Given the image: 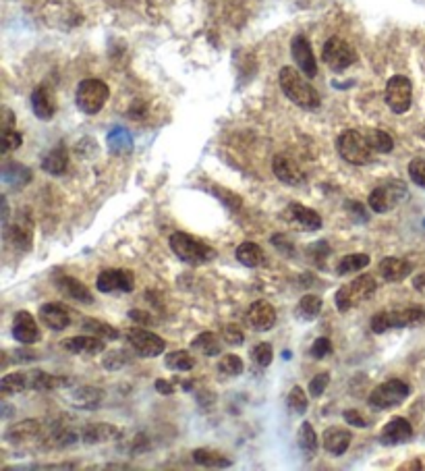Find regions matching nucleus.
Wrapping results in <instances>:
<instances>
[{"instance_id": "f257e3e1", "label": "nucleus", "mask_w": 425, "mask_h": 471, "mask_svg": "<svg viewBox=\"0 0 425 471\" xmlns=\"http://www.w3.org/2000/svg\"><path fill=\"white\" fill-rule=\"evenodd\" d=\"M307 79L309 77L305 73H301L294 67H282L278 73V83H280L282 94L303 110H316L320 108L322 100H320L318 90Z\"/></svg>"}, {"instance_id": "f03ea898", "label": "nucleus", "mask_w": 425, "mask_h": 471, "mask_svg": "<svg viewBox=\"0 0 425 471\" xmlns=\"http://www.w3.org/2000/svg\"><path fill=\"white\" fill-rule=\"evenodd\" d=\"M425 322V309L421 305H409L400 309H388L380 311L371 318V333L373 335H384L393 328H409V326H419Z\"/></svg>"}, {"instance_id": "7ed1b4c3", "label": "nucleus", "mask_w": 425, "mask_h": 471, "mask_svg": "<svg viewBox=\"0 0 425 471\" xmlns=\"http://www.w3.org/2000/svg\"><path fill=\"white\" fill-rule=\"evenodd\" d=\"M170 249L174 251V256L181 262L191 264V266L208 264L216 258V251L210 245H205L203 241L187 235V233H172L170 235Z\"/></svg>"}, {"instance_id": "20e7f679", "label": "nucleus", "mask_w": 425, "mask_h": 471, "mask_svg": "<svg viewBox=\"0 0 425 471\" xmlns=\"http://www.w3.org/2000/svg\"><path fill=\"white\" fill-rule=\"evenodd\" d=\"M336 148H338V154L342 156V160H347L349 165H355V167L369 165L371 156H373V148H371L367 135L361 133L357 129H349V131L338 135Z\"/></svg>"}, {"instance_id": "39448f33", "label": "nucleus", "mask_w": 425, "mask_h": 471, "mask_svg": "<svg viewBox=\"0 0 425 471\" xmlns=\"http://www.w3.org/2000/svg\"><path fill=\"white\" fill-rule=\"evenodd\" d=\"M376 289H378V285H376L373 276H369V274L357 276L353 282L342 285V287L336 291V297H334L336 307H338L340 311H349V309L357 307L361 303L369 302V299L373 297Z\"/></svg>"}, {"instance_id": "423d86ee", "label": "nucleus", "mask_w": 425, "mask_h": 471, "mask_svg": "<svg viewBox=\"0 0 425 471\" xmlns=\"http://www.w3.org/2000/svg\"><path fill=\"white\" fill-rule=\"evenodd\" d=\"M110 98V90L108 85L102 81V79H83L79 85H77V92H75V102H77V108L83 112V114H98L100 110L106 106V102Z\"/></svg>"}, {"instance_id": "0eeeda50", "label": "nucleus", "mask_w": 425, "mask_h": 471, "mask_svg": "<svg viewBox=\"0 0 425 471\" xmlns=\"http://www.w3.org/2000/svg\"><path fill=\"white\" fill-rule=\"evenodd\" d=\"M322 59L332 71H345L357 63V50L342 37H330L322 48Z\"/></svg>"}, {"instance_id": "6e6552de", "label": "nucleus", "mask_w": 425, "mask_h": 471, "mask_svg": "<svg viewBox=\"0 0 425 471\" xmlns=\"http://www.w3.org/2000/svg\"><path fill=\"white\" fill-rule=\"evenodd\" d=\"M409 191H407V185L400 183V181H388L380 187H376L369 196V208L378 214H386L390 212L393 208H396L402 200H407Z\"/></svg>"}, {"instance_id": "1a4fd4ad", "label": "nucleus", "mask_w": 425, "mask_h": 471, "mask_svg": "<svg viewBox=\"0 0 425 471\" xmlns=\"http://www.w3.org/2000/svg\"><path fill=\"white\" fill-rule=\"evenodd\" d=\"M411 388L407 382L394 378V380H388L380 386H376L369 395V405L376 407V409H393V407H398L402 401H407Z\"/></svg>"}, {"instance_id": "9d476101", "label": "nucleus", "mask_w": 425, "mask_h": 471, "mask_svg": "<svg viewBox=\"0 0 425 471\" xmlns=\"http://www.w3.org/2000/svg\"><path fill=\"white\" fill-rule=\"evenodd\" d=\"M386 104L394 114H405L413 104V83L405 75H394L386 83Z\"/></svg>"}, {"instance_id": "9b49d317", "label": "nucleus", "mask_w": 425, "mask_h": 471, "mask_svg": "<svg viewBox=\"0 0 425 471\" xmlns=\"http://www.w3.org/2000/svg\"><path fill=\"white\" fill-rule=\"evenodd\" d=\"M127 342L131 345V349L139 357H158L166 349L164 338L145 330V328H139V326L127 330Z\"/></svg>"}, {"instance_id": "f8f14e48", "label": "nucleus", "mask_w": 425, "mask_h": 471, "mask_svg": "<svg viewBox=\"0 0 425 471\" xmlns=\"http://www.w3.org/2000/svg\"><path fill=\"white\" fill-rule=\"evenodd\" d=\"M96 287L100 293H131L135 289V276L129 270L108 268L100 272Z\"/></svg>"}, {"instance_id": "ddd939ff", "label": "nucleus", "mask_w": 425, "mask_h": 471, "mask_svg": "<svg viewBox=\"0 0 425 471\" xmlns=\"http://www.w3.org/2000/svg\"><path fill=\"white\" fill-rule=\"evenodd\" d=\"M4 239L19 251H30L33 245V222L28 214L15 218V222H4Z\"/></svg>"}, {"instance_id": "4468645a", "label": "nucleus", "mask_w": 425, "mask_h": 471, "mask_svg": "<svg viewBox=\"0 0 425 471\" xmlns=\"http://www.w3.org/2000/svg\"><path fill=\"white\" fill-rule=\"evenodd\" d=\"M61 390H65L63 397L77 409H96L104 401V390L96 386H81V384L68 382Z\"/></svg>"}, {"instance_id": "2eb2a0df", "label": "nucleus", "mask_w": 425, "mask_h": 471, "mask_svg": "<svg viewBox=\"0 0 425 471\" xmlns=\"http://www.w3.org/2000/svg\"><path fill=\"white\" fill-rule=\"evenodd\" d=\"M291 54H293V61L301 73H305L309 79H313L318 75V61H316L313 48L305 35H294L293 42H291Z\"/></svg>"}, {"instance_id": "dca6fc26", "label": "nucleus", "mask_w": 425, "mask_h": 471, "mask_svg": "<svg viewBox=\"0 0 425 471\" xmlns=\"http://www.w3.org/2000/svg\"><path fill=\"white\" fill-rule=\"evenodd\" d=\"M247 322H249V326H251L253 330H258V333L272 330L274 324H276V309H274V305L263 302V299L251 303V307H249V311H247Z\"/></svg>"}, {"instance_id": "f3484780", "label": "nucleus", "mask_w": 425, "mask_h": 471, "mask_svg": "<svg viewBox=\"0 0 425 471\" xmlns=\"http://www.w3.org/2000/svg\"><path fill=\"white\" fill-rule=\"evenodd\" d=\"M413 438V428L409 424V419L405 417H393L384 428H382V434H380V442L384 446H398V444H405Z\"/></svg>"}, {"instance_id": "a211bd4d", "label": "nucleus", "mask_w": 425, "mask_h": 471, "mask_svg": "<svg viewBox=\"0 0 425 471\" xmlns=\"http://www.w3.org/2000/svg\"><path fill=\"white\" fill-rule=\"evenodd\" d=\"M13 337L17 338L19 342L23 345H33L37 338H40V328L33 320V316L30 311L21 309L15 314V320H13Z\"/></svg>"}, {"instance_id": "6ab92c4d", "label": "nucleus", "mask_w": 425, "mask_h": 471, "mask_svg": "<svg viewBox=\"0 0 425 471\" xmlns=\"http://www.w3.org/2000/svg\"><path fill=\"white\" fill-rule=\"evenodd\" d=\"M32 110L40 121H50L56 114V100L52 90L46 85H40L32 92Z\"/></svg>"}, {"instance_id": "aec40b11", "label": "nucleus", "mask_w": 425, "mask_h": 471, "mask_svg": "<svg viewBox=\"0 0 425 471\" xmlns=\"http://www.w3.org/2000/svg\"><path fill=\"white\" fill-rule=\"evenodd\" d=\"M287 214H289V218L293 220L294 225H299L303 231H320L322 229V216L316 210H311V208H307L303 203H289Z\"/></svg>"}, {"instance_id": "412c9836", "label": "nucleus", "mask_w": 425, "mask_h": 471, "mask_svg": "<svg viewBox=\"0 0 425 471\" xmlns=\"http://www.w3.org/2000/svg\"><path fill=\"white\" fill-rule=\"evenodd\" d=\"M272 170H274V174H276V179L278 181H282V183H287V185H301V183H305V174H303V170L299 169V165L291 160L289 156H276L274 158V162H272Z\"/></svg>"}, {"instance_id": "4be33fe9", "label": "nucleus", "mask_w": 425, "mask_h": 471, "mask_svg": "<svg viewBox=\"0 0 425 471\" xmlns=\"http://www.w3.org/2000/svg\"><path fill=\"white\" fill-rule=\"evenodd\" d=\"M79 436L83 444H104V442H114L121 436V430L112 424H88L81 428Z\"/></svg>"}, {"instance_id": "5701e85b", "label": "nucleus", "mask_w": 425, "mask_h": 471, "mask_svg": "<svg viewBox=\"0 0 425 471\" xmlns=\"http://www.w3.org/2000/svg\"><path fill=\"white\" fill-rule=\"evenodd\" d=\"M40 320L48 328L59 333V330H65L66 326L71 324V314H68V309H66L65 305H61V303H44L40 307Z\"/></svg>"}, {"instance_id": "b1692460", "label": "nucleus", "mask_w": 425, "mask_h": 471, "mask_svg": "<svg viewBox=\"0 0 425 471\" xmlns=\"http://www.w3.org/2000/svg\"><path fill=\"white\" fill-rule=\"evenodd\" d=\"M42 434V424L37 419H23L13 424L6 432H4V440L11 444H25L32 442L33 438Z\"/></svg>"}, {"instance_id": "393cba45", "label": "nucleus", "mask_w": 425, "mask_h": 471, "mask_svg": "<svg viewBox=\"0 0 425 471\" xmlns=\"http://www.w3.org/2000/svg\"><path fill=\"white\" fill-rule=\"evenodd\" d=\"M56 289H59L63 295H66L68 299H73V302L94 303V297H92L90 289H88L81 280H77L75 276H68V274L59 276V278H56Z\"/></svg>"}, {"instance_id": "a878e982", "label": "nucleus", "mask_w": 425, "mask_h": 471, "mask_svg": "<svg viewBox=\"0 0 425 471\" xmlns=\"http://www.w3.org/2000/svg\"><path fill=\"white\" fill-rule=\"evenodd\" d=\"M63 349L75 355H100L104 351V338L100 337H71L63 340Z\"/></svg>"}, {"instance_id": "bb28decb", "label": "nucleus", "mask_w": 425, "mask_h": 471, "mask_svg": "<svg viewBox=\"0 0 425 471\" xmlns=\"http://www.w3.org/2000/svg\"><path fill=\"white\" fill-rule=\"evenodd\" d=\"M351 440H353V434L345 428H328L324 432V438H322V444L326 448L330 455H345L351 446Z\"/></svg>"}, {"instance_id": "cd10ccee", "label": "nucleus", "mask_w": 425, "mask_h": 471, "mask_svg": "<svg viewBox=\"0 0 425 471\" xmlns=\"http://www.w3.org/2000/svg\"><path fill=\"white\" fill-rule=\"evenodd\" d=\"M380 272L386 282H400L413 272V266L402 258H384L380 264Z\"/></svg>"}, {"instance_id": "c85d7f7f", "label": "nucleus", "mask_w": 425, "mask_h": 471, "mask_svg": "<svg viewBox=\"0 0 425 471\" xmlns=\"http://www.w3.org/2000/svg\"><path fill=\"white\" fill-rule=\"evenodd\" d=\"M68 169V154L63 143H59L54 150H50L44 158H42V170L48 174H63Z\"/></svg>"}, {"instance_id": "c756f323", "label": "nucleus", "mask_w": 425, "mask_h": 471, "mask_svg": "<svg viewBox=\"0 0 425 471\" xmlns=\"http://www.w3.org/2000/svg\"><path fill=\"white\" fill-rule=\"evenodd\" d=\"M237 262H241L247 268H258L263 264V249L253 243V241H245L237 247Z\"/></svg>"}, {"instance_id": "7c9ffc66", "label": "nucleus", "mask_w": 425, "mask_h": 471, "mask_svg": "<svg viewBox=\"0 0 425 471\" xmlns=\"http://www.w3.org/2000/svg\"><path fill=\"white\" fill-rule=\"evenodd\" d=\"M191 349L199 351L205 357H216L220 353L222 345H220V338L216 337L214 333H201L191 340Z\"/></svg>"}, {"instance_id": "2f4dec72", "label": "nucleus", "mask_w": 425, "mask_h": 471, "mask_svg": "<svg viewBox=\"0 0 425 471\" xmlns=\"http://www.w3.org/2000/svg\"><path fill=\"white\" fill-rule=\"evenodd\" d=\"M23 390H30L28 388V371H13V374H6L0 380V393L4 397L17 395V393H23Z\"/></svg>"}, {"instance_id": "473e14b6", "label": "nucleus", "mask_w": 425, "mask_h": 471, "mask_svg": "<svg viewBox=\"0 0 425 471\" xmlns=\"http://www.w3.org/2000/svg\"><path fill=\"white\" fill-rule=\"evenodd\" d=\"M193 461L197 465H203V467H230L229 457L216 453V451H210V448H197L193 451Z\"/></svg>"}, {"instance_id": "72a5a7b5", "label": "nucleus", "mask_w": 425, "mask_h": 471, "mask_svg": "<svg viewBox=\"0 0 425 471\" xmlns=\"http://www.w3.org/2000/svg\"><path fill=\"white\" fill-rule=\"evenodd\" d=\"M164 366L174 371H189L196 366V357L189 351H170L164 357Z\"/></svg>"}, {"instance_id": "f704fd0d", "label": "nucleus", "mask_w": 425, "mask_h": 471, "mask_svg": "<svg viewBox=\"0 0 425 471\" xmlns=\"http://www.w3.org/2000/svg\"><path fill=\"white\" fill-rule=\"evenodd\" d=\"M81 324H83V328H85L88 333H92V335H96V337L104 338V340H116V338L121 337L119 330H116L114 326H110L108 322L96 320V318H85Z\"/></svg>"}, {"instance_id": "c9c22d12", "label": "nucleus", "mask_w": 425, "mask_h": 471, "mask_svg": "<svg viewBox=\"0 0 425 471\" xmlns=\"http://www.w3.org/2000/svg\"><path fill=\"white\" fill-rule=\"evenodd\" d=\"M322 297H318V295H303L301 297V302L297 305V314L303 318V320H316L318 316H320V311H322Z\"/></svg>"}, {"instance_id": "e433bc0d", "label": "nucleus", "mask_w": 425, "mask_h": 471, "mask_svg": "<svg viewBox=\"0 0 425 471\" xmlns=\"http://www.w3.org/2000/svg\"><path fill=\"white\" fill-rule=\"evenodd\" d=\"M369 266V256L367 254H351V256H345L340 262H338V268L336 272L340 276H347V274H353V272H359V270L367 268Z\"/></svg>"}, {"instance_id": "4c0bfd02", "label": "nucleus", "mask_w": 425, "mask_h": 471, "mask_svg": "<svg viewBox=\"0 0 425 471\" xmlns=\"http://www.w3.org/2000/svg\"><path fill=\"white\" fill-rule=\"evenodd\" d=\"M299 446L305 455H316L318 448H320L318 434H316V430L311 428L309 422H303L301 428H299Z\"/></svg>"}, {"instance_id": "58836bf2", "label": "nucleus", "mask_w": 425, "mask_h": 471, "mask_svg": "<svg viewBox=\"0 0 425 471\" xmlns=\"http://www.w3.org/2000/svg\"><path fill=\"white\" fill-rule=\"evenodd\" d=\"M365 135H367V139H369L373 152H382V154L393 152L394 141L393 137L386 133V131H382V129H369V131H365Z\"/></svg>"}, {"instance_id": "ea45409f", "label": "nucleus", "mask_w": 425, "mask_h": 471, "mask_svg": "<svg viewBox=\"0 0 425 471\" xmlns=\"http://www.w3.org/2000/svg\"><path fill=\"white\" fill-rule=\"evenodd\" d=\"M108 145L112 152H129L133 148V137L125 129H114L108 135Z\"/></svg>"}, {"instance_id": "a19ab883", "label": "nucleus", "mask_w": 425, "mask_h": 471, "mask_svg": "<svg viewBox=\"0 0 425 471\" xmlns=\"http://www.w3.org/2000/svg\"><path fill=\"white\" fill-rule=\"evenodd\" d=\"M129 353L127 351H123V349H116V351H108L106 355H104V362H102V366L106 368V370L110 371H116V370H123L127 364H129Z\"/></svg>"}, {"instance_id": "79ce46f5", "label": "nucleus", "mask_w": 425, "mask_h": 471, "mask_svg": "<svg viewBox=\"0 0 425 471\" xmlns=\"http://www.w3.org/2000/svg\"><path fill=\"white\" fill-rule=\"evenodd\" d=\"M218 371L227 378H237L243 374V362L239 355H225L220 362H218Z\"/></svg>"}, {"instance_id": "37998d69", "label": "nucleus", "mask_w": 425, "mask_h": 471, "mask_svg": "<svg viewBox=\"0 0 425 471\" xmlns=\"http://www.w3.org/2000/svg\"><path fill=\"white\" fill-rule=\"evenodd\" d=\"M287 405H289V409L294 411V413H305L307 411V407H309V399H307V395H305V390L301 388V386H293L291 388V393H289V399H287Z\"/></svg>"}, {"instance_id": "c03bdc74", "label": "nucleus", "mask_w": 425, "mask_h": 471, "mask_svg": "<svg viewBox=\"0 0 425 471\" xmlns=\"http://www.w3.org/2000/svg\"><path fill=\"white\" fill-rule=\"evenodd\" d=\"M251 357L253 362L260 366V368H268L274 359V351H272V345L270 342H258L251 351Z\"/></svg>"}, {"instance_id": "a18cd8bd", "label": "nucleus", "mask_w": 425, "mask_h": 471, "mask_svg": "<svg viewBox=\"0 0 425 471\" xmlns=\"http://www.w3.org/2000/svg\"><path fill=\"white\" fill-rule=\"evenodd\" d=\"M23 143V135L19 133L15 127L11 129H2V154H8L13 150H19Z\"/></svg>"}, {"instance_id": "49530a36", "label": "nucleus", "mask_w": 425, "mask_h": 471, "mask_svg": "<svg viewBox=\"0 0 425 471\" xmlns=\"http://www.w3.org/2000/svg\"><path fill=\"white\" fill-rule=\"evenodd\" d=\"M409 177L413 179L415 185L425 187V160L424 158H413L409 162Z\"/></svg>"}, {"instance_id": "de8ad7c7", "label": "nucleus", "mask_w": 425, "mask_h": 471, "mask_svg": "<svg viewBox=\"0 0 425 471\" xmlns=\"http://www.w3.org/2000/svg\"><path fill=\"white\" fill-rule=\"evenodd\" d=\"M222 338H225V342L227 345H232V347H239V345H243V333H241V328L239 326H234V324H229V326H225V330H222Z\"/></svg>"}, {"instance_id": "09e8293b", "label": "nucleus", "mask_w": 425, "mask_h": 471, "mask_svg": "<svg viewBox=\"0 0 425 471\" xmlns=\"http://www.w3.org/2000/svg\"><path fill=\"white\" fill-rule=\"evenodd\" d=\"M328 382H330V376H328L326 371H324V374H318V376L309 382V395H311V397H322L324 390H326Z\"/></svg>"}, {"instance_id": "8fccbe9b", "label": "nucleus", "mask_w": 425, "mask_h": 471, "mask_svg": "<svg viewBox=\"0 0 425 471\" xmlns=\"http://www.w3.org/2000/svg\"><path fill=\"white\" fill-rule=\"evenodd\" d=\"M342 417H345V422H347L349 426H355V428H367V426L371 424V419H367L365 415H361L357 409H349V411H345Z\"/></svg>"}, {"instance_id": "3c124183", "label": "nucleus", "mask_w": 425, "mask_h": 471, "mask_svg": "<svg viewBox=\"0 0 425 471\" xmlns=\"http://www.w3.org/2000/svg\"><path fill=\"white\" fill-rule=\"evenodd\" d=\"M214 193H220V196H216V198H220L222 202L227 203V208H230V210H239V208H241V198H239L237 193L229 191V189L214 187Z\"/></svg>"}, {"instance_id": "603ef678", "label": "nucleus", "mask_w": 425, "mask_h": 471, "mask_svg": "<svg viewBox=\"0 0 425 471\" xmlns=\"http://www.w3.org/2000/svg\"><path fill=\"white\" fill-rule=\"evenodd\" d=\"M330 351H332V342H330V338L320 337V338H316V340H313V347H311V355H313L316 359H322V357H326Z\"/></svg>"}, {"instance_id": "864d4df0", "label": "nucleus", "mask_w": 425, "mask_h": 471, "mask_svg": "<svg viewBox=\"0 0 425 471\" xmlns=\"http://www.w3.org/2000/svg\"><path fill=\"white\" fill-rule=\"evenodd\" d=\"M272 243L276 245V249H280V251H287V254H293V247H291V241H289L287 237L274 235V237H272Z\"/></svg>"}, {"instance_id": "5fc2aeb1", "label": "nucleus", "mask_w": 425, "mask_h": 471, "mask_svg": "<svg viewBox=\"0 0 425 471\" xmlns=\"http://www.w3.org/2000/svg\"><path fill=\"white\" fill-rule=\"evenodd\" d=\"M345 208H347V210H353V214L359 218L361 222H363V220H367V214H365V205H363V203L347 202L345 203Z\"/></svg>"}, {"instance_id": "6e6d98bb", "label": "nucleus", "mask_w": 425, "mask_h": 471, "mask_svg": "<svg viewBox=\"0 0 425 471\" xmlns=\"http://www.w3.org/2000/svg\"><path fill=\"white\" fill-rule=\"evenodd\" d=\"M129 318L135 320V322H141V324H152V322H154V318H152L150 314H143L141 309H131V311H129Z\"/></svg>"}, {"instance_id": "4d7b16f0", "label": "nucleus", "mask_w": 425, "mask_h": 471, "mask_svg": "<svg viewBox=\"0 0 425 471\" xmlns=\"http://www.w3.org/2000/svg\"><path fill=\"white\" fill-rule=\"evenodd\" d=\"M2 129H11V127H15V114L11 112V108H2V125H0Z\"/></svg>"}, {"instance_id": "13d9d810", "label": "nucleus", "mask_w": 425, "mask_h": 471, "mask_svg": "<svg viewBox=\"0 0 425 471\" xmlns=\"http://www.w3.org/2000/svg\"><path fill=\"white\" fill-rule=\"evenodd\" d=\"M413 289H415V291H419V293H424V295H425V272L417 274V276L413 278Z\"/></svg>"}, {"instance_id": "bf43d9fd", "label": "nucleus", "mask_w": 425, "mask_h": 471, "mask_svg": "<svg viewBox=\"0 0 425 471\" xmlns=\"http://www.w3.org/2000/svg\"><path fill=\"white\" fill-rule=\"evenodd\" d=\"M156 390L162 393V395H172V393H174L172 384H170V382H164V380H158V382H156Z\"/></svg>"}, {"instance_id": "052dcab7", "label": "nucleus", "mask_w": 425, "mask_h": 471, "mask_svg": "<svg viewBox=\"0 0 425 471\" xmlns=\"http://www.w3.org/2000/svg\"><path fill=\"white\" fill-rule=\"evenodd\" d=\"M421 135H424V139H425V123H424V129H421Z\"/></svg>"}]
</instances>
